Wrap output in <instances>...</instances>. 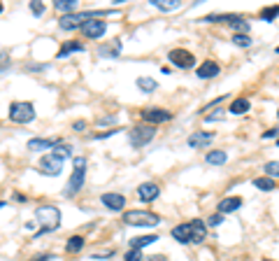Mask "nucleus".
I'll return each instance as SVG.
<instances>
[{
	"label": "nucleus",
	"mask_w": 279,
	"mask_h": 261,
	"mask_svg": "<svg viewBox=\"0 0 279 261\" xmlns=\"http://www.w3.org/2000/svg\"><path fill=\"white\" fill-rule=\"evenodd\" d=\"M172 238L182 245H191V226L189 224H179L172 229Z\"/></svg>",
	"instance_id": "17"
},
{
	"label": "nucleus",
	"mask_w": 279,
	"mask_h": 261,
	"mask_svg": "<svg viewBox=\"0 0 279 261\" xmlns=\"http://www.w3.org/2000/svg\"><path fill=\"white\" fill-rule=\"evenodd\" d=\"M77 0H56L54 2V7L58 9V12H63V17H68V14H72L75 9H77Z\"/></svg>",
	"instance_id": "25"
},
{
	"label": "nucleus",
	"mask_w": 279,
	"mask_h": 261,
	"mask_svg": "<svg viewBox=\"0 0 279 261\" xmlns=\"http://www.w3.org/2000/svg\"><path fill=\"white\" fill-rule=\"evenodd\" d=\"M52 259H54V254L42 252V254H37V257H33V259H28V261H52Z\"/></svg>",
	"instance_id": "41"
},
{
	"label": "nucleus",
	"mask_w": 279,
	"mask_h": 261,
	"mask_svg": "<svg viewBox=\"0 0 279 261\" xmlns=\"http://www.w3.org/2000/svg\"><path fill=\"white\" fill-rule=\"evenodd\" d=\"M158 194H161V187H158L156 182H142L138 187V198L142 203H151V201H156Z\"/></svg>",
	"instance_id": "11"
},
{
	"label": "nucleus",
	"mask_w": 279,
	"mask_h": 261,
	"mask_svg": "<svg viewBox=\"0 0 279 261\" xmlns=\"http://www.w3.org/2000/svg\"><path fill=\"white\" fill-rule=\"evenodd\" d=\"M100 203H103L107 210L119 212L121 207H126V196H123V194H116V191H107V194L100 196Z\"/></svg>",
	"instance_id": "10"
},
{
	"label": "nucleus",
	"mask_w": 279,
	"mask_h": 261,
	"mask_svg": "<svg viewBox=\"0 0 279 261\" xmlns=\"http://www.w3.org/2000/svg\"><path fill=\"white\" fill-rule=\"evenodd\" d=\"M205 161H207L209 166H223V163L228 161V154L223 152V149H214V152H207Z\"/></svg>",
	"instance_id": "23"
},
{
	"label": "nucleus",
	"mask_w": 279,
	"mask_h": 261,
	"mask_svg": "<svg viewBox=\"0 0 279 261\" xmlns=\"http://www.w3.org/2000/svg\"><path fill=\"white\" fill-rule=\"evenodd\" d=\"M105 33H107V21H103V19H88L82 26V35L86 40H100Z\"/></svg>",
	"instance_id": "7"
},
{
	"label": "nucleus",
	"mask_w": 279,
	"mask_h": 261,
	"mask_svg": "<svg viewBox=\"0 0 279 261\" xmlns=\"http://www.w3.org/2000/svg\"><path fill=\"white\" fill-rule=\"evenodd\" d=\"M0 14H2V5H0Z\"/></svg>",
	"instance_id": "47"
},
{
	"label": "nucleus",
	"mask_w": 279,
	"mask_h": 261,
	"mask_svg": "<svg viewBox=\"0 0 279 261\" xmlns=\"http://www.w3.org/2000/svg\"><path fill=\"white\" fill-rule=\"evenodd\" d=\"M5 205H7V203H5V201H0V207H5Z\"/></svg>",
	"instance_id": "46"
},
{
	"label": "nucleus",
	"mask_w": 279,
	"mask_h": 261,
	"mask_svg": "<svg viewBox=\"0 0 279 261\" xmlns=\"http://www.w3.org/2000/svg\"><path fill=\"white\" fill-rule=\"evenodd\" d=\"M223 98H226V96H219L217 100H212V103H207V108H214V105H219V103H221ZM207 108H205V110H207Z\"/></svg>",
	"instance_id": "44"
},
{
	"label": "nucleus",
	"mask_w": 279,
	"mask_h": 261,
	"mask_svg": "<svg viewBox=\"0 0 279 261\" xmlns=\"http://www.w3.org/2000/svg\"><path fill=\"white\" fill-rule=\"evenodd\" d=\"M219 72H221V65L217 61H202L198 68H195V75L200 77V80H212V77H217Z\"/></svg>",
	"instance_id": "13"
},
{
	"label": "nucleus",
	"mask_w": 279,
	"mask_h": 261,
	"mask_svg": "<svg viewBox=\"0 0 279 261\" xmlns=\"http://www.w3.org/2000/svg\"><path fill=\"white\" fill-rule=\"evenodd\" d=\"M277 119H279V112H277Z\"/></svg>",
	"instance_id": "50"
},
{
	"label": "nucleus",
	"mask_w": 279,
	"mask_h": 261,
	"mask_svg": "<svg viewBox=\"0 0 279 261\" xmlns=\"http://www.w3.org/2000/svg\"><path fill=\"white\" fill-rule=\"evenodd\" d=\"M138 87L144 91V93H151V91H156L158 82L154 80V77H138Z\"/></svg>",
	"instance_id": "28"
},
{
	"label": "nucleus",
	"mask_w": 279,
	"mask_h": 261,
	"mask_svg": "<svg viewBox=\"0 0 279 261\" xmlns=\"http://www.w3.org/2000/svg\"><path fill=\"white\" fill-rule=\"evenodd\" d=\"M142 261H167V259L163 257V254H154V257H144Z\"/></svg>",
	"instance_id": "42"
},
{
	"label": "nucleus",
	"mask_w": 279,
	"mask_h": 261,
	"mask_svg": "<svg viewBox=\"0 0 279 261\" xmlns=\"http://www.w3.org/2000/svg\"><path fill=\"white\" fill-rule=\"evenodd\" d=\"M249 108H251V103H249L247 98H235L233 103H230L228 112H230V115H247V112H249Z\"/></svg>",
	"instance_id": "22"
},
{
	"label": "nucleus",
	"mask_w": 279,
	"mask_h": 261,
	"mask_svg": "<svg viewBox=\"0 0 279 261\" xmlns=\"http://www.w3.org/2000/svg\"><path fill=\"white\" fill-rule=\"evenodd\" d=\"M61 168H63V161L58 159V156H54L52 152L44 154L42 159H40V173H42V175H52V177H56V175H61Z\"/></svg>",
	"instance_id": "9"
},
{
	"label": "nucleus",
	"mask_w": 279,
	"mask_h": 261,
	"mask_svg": "<svg viewBox=\"0 0 279 261\" xmlns=\"http://www.w3.org/2000/svg\"><path fill=\"white\" fill-rule=\"evenodd\" d=\"M75 52H84V42H77V40H70V42H65V45L58 49L56 58H68V56L75 54Z\"/></svg>",
	"instance_id": "18"
},
{
	"label": "nucleus",
	"mask_w": 279,
	"mask_h": 261,
	"mask_svg": "<svg viewBox=\"0 0 279 261\" xmlns=\"http://www.w3.org/2000/svg\"><path fill=\"white\" fill-rule=\"evenodd\" d=\"M35 217L37 222L42 224V229L37 231V235H44V233H52L61 226V210L56 205H40L35 210Z\"/></svg>",
	"instance_id": "2"
},
{
	"label": "nucleus",
	"mask_w": 279,
	"mask_h": 261,
	"mask_svg": "<svg viewBox=\"0 0 279 261\" xmlns=\"http://www.w3.org/2000/svg\"><path fill=\"white\" fill-rule=\"evenodd\" d=\"M9 68V54H5V52H0V72L7 70Z\"/></svg>",
	"instance_id": "38"
},
{
	"label": "nucleus",
	"mask_w": 279,
	"mask_h": 261,
	"mask_svg": "<svg viewBox=\"0 0 279 261\" xmlns=\"http://www.w3.org/2000/svg\"><path fill=\"white\" fill-rule=\"evenodd\" d=\"M44 65H40V63H33V65H28V70H42Z\"/></svg>",
	"instance_id": "45"
},
{
	"label": "nucleus",
	"mask_w": 279,
	"mask_h": 261,
	"mask_svg": "<svg viewBox=\"0 0 279 261\" xmlns=\"http://www.w3.org/2000/svg\"><path fill=\"white\" fill-rule=\"evenodd\" d=\"M251 35H240V33H233V45L235 47H242V49H249L251 47Z\"/></svg>",
	"instance_id": "30"
},
{
	"label": "nucleus",
	"mask_w": 279,
	"mask_h": 261,
	"mask_svg": "<svg viewBox=\"0 0 279 261\" xmlns=\"http://www.w3.org/2000/svg\"><path fill=\"white\" fill-rule=\"evenodd\" d=\"M230 26L235 28V33H240V35H249V28H251V26H249V21H244L242 17L237 19L235 24H230Z\"/></svg>",
	"instance_id": "33"
},
{
	"label": "nucleus",
	"mask_w": 279,
	"mask_h": 261,
	"mask_svg": "<svg viewBox=\"0 0 279 261\" xmlns=\"http://www.w3.org/2000/svg\"><path fill=\"white\" fill-rule=\"evenodd\" d=\"M277 145H279V140H277Z\"/></svg>",
	"instance_id": "51"
},
{
	"label": "nucleus",
	"mask_w": 279,
	"mask_h": 261,
	"mask_svg": "<svg viewBox=\"0 0 279 261\" xmlns=\"http://www.w3.org/2000/svg\"><path fill=\"white\" fill-rule=\"evenodd\" d=\"M158 235L156 233H147V235H138V238H133V240H128V245H131V250H142V247H147V245L156 243Z\"/></svg>",
	"instance_id": "19"
},
{
	"label": "nucleus",
	"mask_w": 279,
	"mask_h": 261,
	"mask_svg": "<svg viewBox=\"0 0 279 261\" xmlns=\"http://www.w3.org/2000/svg\"><path fill=\"white\" fill-rule=\"evenodd\" d=\"M275 52H277V54H279V47H277V49H275Z\"/></svg>",
	"instance_id": "48"
},
{
	"label": "nucleus",
	"mask_w": 279,
	"mask_h": 261,
	"mask_svg": "<svg viewBox=\"0 0 279 261\" xmlns=\"http://www.w3.org/2000/svg\"><path fill=\"white\" fill-rule=\"evenodd\" d=\"M116 124V117H100L98 119V126H112Z\"/></svg>",
	"instance_id": "39"
},
{
	"label": "nucleus",
	"mask_w": 279,
	"mask_h": 261,
	"mask_svg": "<svg viewBox=\"0 0 279 261\" xmlns=\"http://www.w3.org/2000/svg\"><path fill=\"white\" fill-rule=\"evenodd\" d=\"M119 52H121V40H114L112 45H105L98 49V54L105 56V58H116L119 56Z\"/></svg>",
	"instance_id": "21"
},
{
	"label": "nucleus",
	"mask_w": 279,
	"mask_h": 261,
	"mask_svg": "<svg viewBox=\"0 0 279 261\" xmlns=\"http://www.w3.org/2000/svg\"><path fill=\"white\" fill-rule=\"evenodd\" d=\"M84 250V235H70L65 243V252L68 254H79Z\"/></svg>",
	"instance_id": "20"
},
{
	"label": "nucleus",
	"mask_w": 279,
	"mask_h": 261,
	"mask_svg": "<svg viewBox=\"0 0 279 261\" xmlns=\"http://www.w3.org/2000/svg\"><path fill=\"white\" fill-rule=\"evenodd\" d=\"M263 171H265V175H268V177H272V180H275V177H279V161H268L265 166H263Z\"/></svg>",
	"instance_id": "32"
},
{
	"label": "nucleus",
	"mask_w": 279,
	"mask_h": 261,
	"mask_svg": "<svg viewBox=\"0 0 279 261\" xmlns=\"http://www.w3.org/2000/svg\"><path fill=\"white\" fill-rule=\"evenodd\" d=\"M253 187H256V189H261V191H272V189H277L275 180H272V177H268V175H265V177H256V180H253Z\"/></svg>",
	"instance_id": "26"
},
{
	"label": "nucleus",
	"mask_w": 279,
	"mask_h": 261,
	"mask_svg": "<svg viewBox=\"0 0 279 261\" xmlns=\"http://www.w3.org/2000/svg\"><path fill=\"white\" fill-rule=\"evenodd\" d=\"M123 224L126 226H158L161 217L149 210H128L123 212Z\"/></svg>",
	"instance_id": "3"
},
{
	"label": "nucleus",
	"mask_w": 279,
	"mask_h": 261,
	"mask_svg": "<svg viewBox=\"0 0 279 261\" xmlns=\"http://www.w3.org/2000/svg\"><path fill=\"white\" fill-rule=\"evenodd\" d=\"M128 138H131L133 147H144V145H149L154 138H156V126H149V124H138V126L131 128Z\"/></svg>",
	"instance_id": "5"
},
{
	"label": "nucleus",
	"mask_w": 279,
	"mask_h": 261,
	"mask_svg": "<svg viewBox=\"0 0 279 261\" xmlns=\"http://www.w3.org/2000/svg\"><path fill=\"white\" fill-rule=\"evenodd\" d=\"M189 226H191V243L200 245L207 238V224L202 219H193V222H189Z\"/></svg>",
	"instance_id": "15"
},
{
	"label": "nucleus",
	"mask_w": 279,
	"mask_h": 261,
	"mask_svg": "<svg viewBox=\"0 0 279 261\" xmlns=\"http://www.w3.org/2000/svg\"><path fill=\"white\" fill-rule=\"evenodd\" d=\"M263 261H272V259H263Z\"/></svg>",
	"instance_id": "49"
},
{
	"label": "nucleus",
	"mask_w": 279,
	"mask_h": 261,
	"mask_svg": "<svg viewBox=\"0 0 279 261\" xmlns=\"http://www.w3.org/2000/svg\"><path fill=\"white\" fill-rule=\"evenodd\" d=\"M61 143L58 138H33V140H28V152H47L54 149L56 145Z\"/></svg>",
	"instance_id": "12"
},
{
	"label": "nucleus",
	"mask_w": 279,
	"mask_h": 261,
	"mask_svg": "<svg viewBox=\"0 0 279 261\" xmlns=\"http://www.w3.org/2000/svg\"><path fill=\"white\" fill-rule=\"evenodd\" d=\"M75 171L70 175L68 184L63 189V198H75L79 191L84 189V182H86V159L84 156H75Z\"/></svg>",
	"instance_id": "1"
},
{
	"label": "nucleus",
	"mask_w": 279,
	"mask_h": 261,
	"mask_svg": "<svg viewBox=\"0 0 279 261\" xmlns=\"http://www.w3.org/2000/svg\"><path fill=\"white\" fill-rule=\"evenodd\" d=\"M35 119V108L28 100H17L9 105V121L14 124H30Z\"/></svg>",
	"instance_id": "4"
},
{
	"label": "nucleus",
	"mask_w": 279,
	"mask_h": 261,
	"mask_svg": "<svg viewBox=\"0 0 279 261\" xmlns=\"http://www.w3.org/2000/svg\"><path fill=\"white\" fill-rule=\"evenodd\" d=\"M221 222H223V215H219V212H217V215H212V217H209V219L205 222V224H207V226H219Z\"/></svg>",
	"instance_id": "37"
},
{
	"label": "nucleus",
	"mask_w": 279,
	"mask_h": 261,
	"mask_svg": "<svg viewBox=\"0 0 279 261\" xmlns=\"http://www.w3.org/2000/svg\"><path fill=\"white\" fill-rule=\"evenodd\" d=\"M167 58H170V63L177 65V68H182V70H189V68H193V65H195V56H193L189 49H184V47L170 49Z\"/></svg>",
	"instance_id": "6"
},
{
	"label": "nucleus",
	"mask_w": 279,
	"mask_h": 261,
	"mask_svg": "<svg viewBox=\"0 0 279 261\" xmlns=\"http://www.w3.org/2000/svg\"><path fill=\"white\" fill-rule=\"evenodd\" d=\"M279 17V5H272V7H263L261 9V19L263 21H275Z\"/></svg>",
	"instance_id": "31"
},
{
	"label": "nucleus",
	"mask_w": 279,
	"mask_h": 261,
	"mask_svg": "<svg viewBox=\"0 0 279 261\" xmlns=\"http://www.w3.org/2000/svg\"><path fill=\"white\" fill-rule=\"evenodd\" d=\"M142 119H144V124L149 126H154V124H166L172 119V112L170 110H163V108H147L142 110Z\"/></svg>",
	"instance_id": "8"
},
{
	"label": "nucleus",
	"mask_w": 279,
	"mask_h": 261,
	"mask_svg": "<svg viewBox=\"0 0 279 261\" xmlns=\"http://www.w3.org/2000/svg\"><path fill=\"white\" fill-rule=\"evenodd\" d=\"M151 5L158 9H163V12H172V9L179 7V2L177 0H151Z\"/></svg>",
	"instance_id": "29"
},
{
	"label": "nucleus",
	"mask_w": 279,
	"mask_h": 261,
	"mask_svg": "<svg viewBox=\"0 0 279 261\" xmlns=\"http://www.w3.org/2000/svg\"><path fill=\"white\" fill-rule=\"evenodd\" d=\"M217 133H209V131H198L189 138V147H207L212 140H214Z\"/></svg>",
	"instance_id": "16"
},
{
	"label": "nucleus",
	"mask_w": 279,
	"mask_h": 261,
	"mask_svg": "<svg viewBox=\"0 0 279 261\" xmlns=\"http://www.w3.org/2000/svg\"><path fill=\"white\" fill-rule=\"evenodd\" d=\"M119 133V128H112V131H107V133H93L91 135V140H103V138H112V135Z\"/></svg>",
	"instance_id": "36"
},
{
	"label": "nucleus",
	"mask_w": 279,
	"mask_h": 261,
	"mask_svg": "<svg viewBox=\"0 0 279 261\" xmlns=\"http://www.w3.org/2000/svg\"><path fill=\"white\" fill-rule=\"evenodd\" d=\"M242 207V198L240 196H228L223 198V201H219V215H230V212H235V210H240Z\"/></svg>",
	"instance_id": "14"
},
{
	"label": "nucleus",
	"mask_w": 279,
	"mask_h": 261,
	"mask_svg": "<svg viewBox=\"0 0 279 261\" xmlns=\"http://www.w3.org/2000/svg\"><path fill=\"white\" fill-rule=\"evenodd\" d=\"M142 250H128V252L123 254V261H142Z\"/></svg>",
	"instance_id": "34"
},
{
	"label": "nucleus",
	"mask_w": 279,
	"mask_h": 261,
	"mask_svg": "<svg viewBox=\"0 0 279 261\" xmlns=\"http://www.w3.org/2000/svg\"><path fill=\"white\" fill-rule=\"evenodd\" d=\"M263 140H270V138H279V128H268L265 133L261 135Z\"/></svg>",
	"instance_id": "40"
},
{
	"label": "nucleus",
	"mask_w": 279,
	"mask_h": 261,
	"mask_svg": "<svg viewBox=\"0 0 279 261\" xmlns=\"http://www.w3.org/2000/svg\"><path fill=\"white\" fill-rule=\"evenodd\" d=\"M52 154H54V156H58L61 161H65V159H70V156H72V147H70V145L58 143V145H56V147L52 149Z\"/></svg>",
	"instance_id": "27"
},
{
	"label": "nucleus",
	"mask_w": 279,
	"mask_h": 261,
	"mask_svg": "<svg viewBox=\"0 0 279 261\" xmlns=\"http://www.w3.org/2000/svg\"><path fill=\"white\" fill-rule=\"evenodd\" d=\"M72 128H75V131H86V121H75Z\"/></svg>",
	"instance_id": "43"
},
{
	"label": "nucleus",
	"mask_w": 279,
	"mask_h": 261,
	"mask_svg": "<svg viewBox=\"0 0 279 261\" xmlns=\"http://www.w3.org/2000/svg\"><path fill=\"white\" fill-rule=\"evenodd\" d=\"M240 14H209L202 21H209V24H235Z\"/></svg>",
	"instance_id": "24"
},
{
	"label": "nucleus",
	"mask_w": 279,
	"mask_h": 261,
	"mask_svg": "<svg viewBox=\"0 0 279 261\" xmlns=\"http://www.w3.org/2000/svg\"><path fill=\"white\" fill-rule=\"evenodd\" d=\"M30 9H33L35 17H42L44 14V5L40 2V0H33V2H30Z\"/></svg>",
	"instance_id": "35"
}]
</instances>
